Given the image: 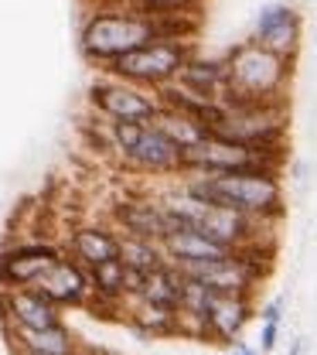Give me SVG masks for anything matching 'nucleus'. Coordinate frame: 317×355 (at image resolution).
Here are the masks:
<instances>
[{"label":"nucleus","mask_w":317,"mask_h":355,"mask_svg":"<svg viewBox=\"0 0 317 355\" xmlns=\"http://www.w3.org/2000/svg\"><path fill=\"white\" fill-rule=\"evenodd\" d=\"M120 263L136 270V273H150L161 263H167L161 243L154 239H140V236H120Z\"/></svg>","instance_id":"aec40b11"},{"label":"nucleus","mask_w":317,"mask_h":355,"mask_svg":"<svg viewBox=\"0 0 317 355\" xmlns=\"http://www.w3.org/2000/svg\"><path fill=\"white\" fill-rule=\"evenodd\" d=\"M300 352H304V338H293V345H290L287 355H300Z\"/></svg>","instance_id":"a878e982"},{"label":"nucleus","mask_w":317,"mask_h":355,"mask_svg":"<svg viewBox=\"0 0 317 355\" xmlns=\"http://www.w3.org/2000/svg\"><path fill=\"white\" fill-rule=\"evenodd\" d=\"M130 321H134V328L140 335H150V338L181 335V318H178V311L154 308V304H140V301H136V311L130 314Z\"/></svg>","instance_id":"412c9836"},{"label":"nucleus","mask_w":317,"mask_h":355,"mask_svg":"<svg viewBox=\"0 0 317 355\" xmlns=\"http://www.w3.org/2000/svg\"><path fill=\"white\" fill-rule=\"evenodd\" d=\"M69 250L79 260V266L89 270V266L106 263V260H120V236L113 229H102V225H82L72 232Z\"/></svg>","instance_id":"f3484780"},{"label":"nucleus","mask_w":317,"mask_h":355,"mask_svg":"<svg viewBox=\"0 0 317 355\" xmlns=\"http://www.w3.org/2000/svg\"><path fill=\"white\" fill-rule=\"evenodd\" d=\"M140 14H201L205 0H120Z\"/></svg>","instance_id":"5701e85b"},{"label":"nucleus","mask_w":317,"mask_h":355,"mask_svg":"<svg viewBox=\"0 0 317 355\" xmlns=\"http://www.w3.org/2000/svg\"><path fill=\"white\" fill-rule=\"evenodd\" d=\"M150 38H161L157 21L150 14H140L116 0V3H99L89 10V17L82 21V31H79V51L86 62L106 69L109 62L123 58L127 51L140 48Z\"/></svg>","instance_id":"7ed1b4c3"},{"label":"nucleus","mask_w":317,"mask_h":355,"mask_svg":"<svg viewBox=\"0 0 317 355\" xmlns=\"http://www.w3.org/2000/svg\"><path fill=\"white\" fill-rule=\"evenodd\" d=\"M3 314L14 328H51L62 324L58 304H51L35 287H7L3 294Z\"/></svg>","instance_id":"ddd939ff"},{"label":"nucleus","mask_w":317,"mask_h":355,"mask_svg":"<svg viewBox=\"0 0 317 355\" xmlns=\"http://www.w3.org/2000/svg\"><path fill=\"white\" fill-rule=\"evenodd\" d=\"M161 250L167 257V263L184 266V263H201V260H219V257H228L235 253L232 246L198 232V229H181V232H171L161 239Z\"/></svg>","instance_id":"2eb2a0df"},{"label":"nucleus","mask_w":317,"mask_h":355,"mask_svg":"<svg viewBox=\"0 0 317 355\" xmlns=\"http://www.w3.org/2000/svg\"><path fill=\"white\" fill-rule=\"evenodd\" d=\"M239 345H242V352H246V355H260L256 349H253V345H246V342H239Z\"/></svg>","instance_id":"cd10ccee"},{"label":"nucleus","mask_w":317,"mask_h":355,"mask_svg":"<svg viewBox=\"0 0 317 355\" xmlns=\"http://www.w3.org/2000/svg\"><path fill=\"white\" fill-rule=\"evenodd\" d=\"M14 342H17V349L35 352V355H75L79 352L65 324H51V328H14Z\"/></svg>","instance_id":"a211bd4d"},{"label":"nucleus","mask_w":317,"mask_h":355,"mask_svg":"<svg viewBox=\"0 0 317 355\" xmlns=\"http://www.w3.org/2000/svg\"><path fill=\"white\" fill-rule=\"evenodd\" d=\"M89 291L106 297V301L127 297V266L120 260H106V263L89 266Z\"/></svg>","instance_id":"4be33fe9"},{"label":"nucleus","mask_w":317,"mask_h":355,"mask_svg":"<svg viewBox=\"0 0 317 355\" xmlns=\"http://www.w3.org/2000/svg\"><path fill=\"white\" fill-rule=\"evenodd\" d=\"M283 308H287V297L280 294V297H273V301H266V304L260 308V318L270 321V324H280V321H283Z\"/></svg>","instance_id":"393cba45"},{"label":"nucleus","mask_w":317,"mask_h":355,"mask_svg":"<svg viewBox=\"0 0 317 355\" xmlns=\"http://www.w3.org/2000/svg\"><path fill=\"white\" fill-rule=\"evenodd\" d=\"M226 92L219 103H287V89L293 79V62L280 58L260 42L232 44L222 55Z\"/></svg>","instance_id":"f03ea898"},{"label":"nucleus","mask_w":317,"mask_h":355,"mask_svg":"<svg viewBox=\"0 0 317 355\" xmlns=\"http://www.w3.org/2000/svg\"><path fill=\"white\" fill-rule=\"evenodd\" d=\"M62 253L48 243H28L0 253V284L3 287H31Z\"/></svg>","instance_id":"f8f14e48"},{"label":"nucleus","mask_w":317,"mask_h":355,"mask_svg":"<svg viewBox=\"0 0 317 355\" xmlns=\"http://www.w3.org/2000/svg\"><path fill=\"white\" fill-rule=\"evenodd\" d=\"M219 116L208 127L212 137L253 150H283L290 133V99L287 103H219Z\"/></svg>","instance_id":"20e7f679"},{"label":"nucleus","mask_w":317,"mask_h":355,"mask_svg":"<svg viewBox=\"0 0 317 355\" xmlns=\"http://www.w3.org/2000/svg\"><path fill=\"white\" fill-rule=\"evenodd\" d=\"M75 355H79V352H75ZM89 355H92V352H89Z\"/></svg>","instance_id":"c756f323"},{"label":"nucleus","mask_w":317,"mask_h":355,"mask_svg":"<svg viewBox=\"0 0 317 355\" xmlns=\"http://www.w3.org/2000/svg\"><path fill=\"white\" fill-rule=\"evenodd\" d=\"M38 294H45L51 304H58V308H69V304H86V297H89V273H86V266H79L75 260H65V257H58L55 263L48 266L45 273L31 284Z\"/></svg>","instance_id":"9b49d317"},{"label":"nucleus","mask_w":317,"mask_h":355,"mask_svg":"<svg viewBox=\"0 0 317 355\" xmlns=\"http://www.w3.org/2000/svg\"><path fill=\"white\" fill-rule=\"evenodd\" d=\"M194 51V42H181V38H150L143 42L140 48L127 51L123 58L109 62L102 72L113 76V79H123L130 86H140V89H161L167 83L178 79L181 65L191 58Z\"/></svg>","instance_id":"39448f33"},{"label":"nucleus","mask_w":317,"mask_h":355,"mask_svg":"<svg viewBox=\"0 0 317 355\" xmlns=\"http://www.w3.org/2000/svg\"><path fill=\"white\" fill-rule=\"evenodd\" d=\"M215 355H246V352H242V345L235 342V345H228V352H215Z\"/></svg>","instance_id":"bb28decb"},{"label":"nucleus","mask_w":317,"mask_h":355,"mask_svg":"<svg viewBox=\"0 0 317 355\" xmlns=\"http://www.w3.org/2000/svg\"><path fill=\"white\" fill-rule=\"evenodd\" d=\"M150 123L164 133L167 140H174V144L181 147V154L184 150H191L198 140H205V137H208L205 123H198L194 116H184V113H178V110H167V106H161V110H157V116H154Z\"/></svg>","instance_id":"6ab92c4d"},{"label":"nucleus","mask_w":317,"mask_h":355,"mask_svg":"<svg viewBox=\"0 0 317 355\" xmlns=\"http://www.w3.org/2000/svg\"><path fill=\"white\" fill-rule=\"evenodd\" d=\"M140 304H154V308L181 311L184 301V273L174 263H161L150 273H140V284L130 294Z\"/></svg>","instance_id":"4468645a"},{"label":"nucleus","mask_w":317,"mask_h":355,"mask_svg":"<svg viewBox=\"0 0 317 355\" xmlns=\"http://www.w3.org/2000/svg\"><path fill=\"white\" fill-rule=\"evenodd\" d=\"M184 198L228 209L249 219L280 222L287 216L283 181L273 171H232V175H178V188Z\"/></svg>","instance_id":"f257e3e1"},{"label":"nucleus","mask_w":317,"mask_h":355,"mask_svg":"<svg viewBox=\"0 0 317 355\" xmlns=\"http://www.w3.org/2000/svg\"><path fill=\"white\" fill-rule=\"evenodd\" d=\"M109 140L113 147L123 154V161L143 171V175H161V178H178L181 175V147L174 140H167L154 123H130V120H116L109 123Z\"/></svg>","instance_id":"0eeeda50"},{"label":"nucleus","mask_w":317,"mask_h":355,"mask_svg":"<svg viewBox=\"0 0 317 355\" xmlns=\"http://www.w3.org/2000/svg\"><path fill=\"white\" fill-rule=\"evenodd\" d=\"M89 103L106 116V120H109V123H116V120L150 123V120L157 116V110H161V103H157V96H154L150 89L130 86V83L113 79V76L92 83L89 86Z\"/></svg>","instance_id":"6e6552de"},{"label":"nucleus","mask_w":317,"mask_h":355,"mask_svg":"<svg viewBox=\"0 0 317 355\" xmlns=\"http://www.w3.org/2000/svg\"><path fill=\"white\" fill-rule=\"evenodd\" d=\"M86 3H92V7H99V3H116V0H86Z\"/></svg>","instance_id":"c85d7f7f"},{"label":"nucleus","mask_w":317,"mask_h":355,"mask_svg":"<svg viewBox=\"0 0 317 355\" xmlns=\"http://www.w3.org/2000/svg\"><path fill=\"white\" fill-rule=\"evenodd\" d=\"M174 83L205 103H219L226 92V65H222V58H205V55L191 51V58L181 65Z\"/></svg>","instance_id":"dca6fc26"},{"label":"nucleus","mask_w":317,"mask_h":355,"mask_svg":"<svg viewBox=\"0 0 317 355\" xmlns=\"http://www.w3.org/2000/svg\"><path fill=\"white\" fill-rule=\"evenodd\" d=\"M113 222H116L127 236L154 239V243H161L164 236L174 232L171 209H167L164 198H123V202L113 205Z\"/></svg>","instance_id":"9d476101"},{"label":"nucleus","mask_w":317,"mask_h":355,"mask_svg":"<svg viewBox=\"0 0 317 355\" xmlns=\"http://www.w3.org/2000/svg\"><path fill=\"white\" fill-rule=\"evenodd\" d=\"M287 164L283 150H253L222 137H205L181 157V175H232V171H273L280 175Z\"/></svg>","instance_id":"423d86ee"},{"label":"nucleus","mask_w":317,"mask_h":355,"mask_svg":"<svg viewBox=\"0 0 317 355\" xmlns=\"http://www.w3.org/2000/svg\"><path fill=\"white\" fill-rule=\"evenodd\" d=\"M249 38L260 42L263 48H270V51H276L287 62H297L300 44H304V17L287 0L263 3L256 10V17H253V35Z\"/></svg>","instance_id":"1a4fd4ad"},{"label":"nucleus","mask_w":317,"mask_h":355,"mask_svg":"<svg viewBox=\"0 0 317 355\" xmlns=\"http://www.w3.org/2000/svg\"><path fill=\"white\" fill-rule=\"evenodd\" d=\"M276 345H280V324H270V321H263V328H260V355H270L276 352Z\"/></svg>","instance_id":"b1692460"}]
</instances>
